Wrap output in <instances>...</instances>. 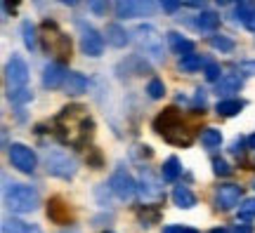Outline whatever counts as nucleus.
<instances>
[{
  "label": "nucleus",
  "mask_w": 255,
  "mask_h": 233,
  "mask_svg": "<svg viewBox=\"0 0 255 233\" xmlns=\"http://www.w3.org/2000/svg\"><path fill=\"white\" fill-rule=\"evenodd\" d=\"M154 130L158 137H163V142L173 144V146H180V149H187L194 144L196 135H194V127L187 123V118L182 116V111H177L175 106L161 111L158 116L154 118Z\"/></svg>",
  "instance_id": "obj_1"
},
{
  "label": "nucleus",
  "mask_w": 255,
  "mask_h": 233,
  "mask_svg": "<svg viewBox=\"0 0 255 233\" xmlns=\"http://www.w3.org/2000/svg\"><path fill=\"white\" fill-rule=\"evenodd\" d=\"M5 205L14 215L36 212L38 205H40V193L28 184H9L5 188Z\"/></svg>",
  "instance_id": "obj_2"
},
{
  "label": "nucleus",
  "mask_w": 255,
  "mask_h": 233,
  "mask_svg": "<svg viewBox=\"0 0 255 233\" xmlns=\"http://www.w3.org/2000/svg\"><path fill=\"white\" fill-rule=\"evenodd\" d=\"M132 36H135V43H137V47H139V52H144V57L154 59V62H163L165 59L163 36H161L151 24H139Z\"/></svg>",
  "instance_id": "obj_3"
},
{
  "label": "nucleus",
  "mask_w": 255,
  "mask_h": 233,
  "mask_svg": "<svg viewBox=\"0 0 255 233\" xmlns=\"http://www.w3.org/2000/svg\"><path fill=\"white\" fill-rule=\"evenodd\" d=\"M43 40H45V50L47 52L57 54L59 59H69L71 57V38L66 36L64 31H59L55 21L45 19L43 21Z\"/></svg>",
  "instance_id": "obj_4"
},
{
  "label": "nucleus",
  "mask_w": 255,
  "mask_h": 233,
  "mask_svg": "<svg viewBox=\"0 0 255 233\" xmlns=\"http://www.w3.org/2000/svg\"><path fill=\"white\" fill-rule=\"evenodd\" d=\"M45 170L47 174H52V177H57V179H64L69 181L76 177V172H78V165H76V160H73L69 153L64 151H47L45 153Z\"/></svg>",
  "instance_id": "obj_5"
},
{
  "label": "nucleus",
  "mask_w": 255,
  "mask_h": 233,
  "mask_svg": "<svg viewBox=\"0 0 255 233\" xmlns=\"http://www.w3.org/2000/svg\"><path fill=\"white\" fill-rule=\"evenodd\" d=\"M76 28L81 33V52L85 57H102L104 54V47H107V40H104V33H100L97 28L78 19L76 21Z\"/></svg>",
  "instance_id": "obj_6"
},
{
  "label": "nucleus",
  "mask_w": 255,
  "mask_h": 233,
  "mask_svg": "<svg viewBox=\"0 0 255 233\" xmlns=\"http://www.w3.org/2000/svg\"><path fill=\"white\" fill-rule=\"evenodd\" d=\"M9 165L19 170L21 174H33L38 167V155L33 149H28L26 144H9L7 146Z\"/></svg>",
  "instance_id": "obj_7"
},
{
  "label": "nucleus",
  "mask_w": 255,
  "mask_h": 233,
  "mask_svg": "<svg viewBox=\"0 0 255 233\" xmlns=\"http://www.w3.org/2000/svg\"><path fill=\"white\" fill-rule=\"evenodd\" d=\"M246 198H244V186H239V184H220L215 188V193H213V205L218 212H229V210H234L244 203Z\"/></svg>",
  "instance_id": "obj_8"
},
{
  "label": "nucleus",
  "mask_w": 255,
  "mask_h": 233,
  "mask_svg": "<svg viewBox=\"0 0 255 233\" xmlns=\"http://www.w3.org/2000/svg\"><path fill=\"white\" fill-rule=\"evenodd\" d=\"M28 64L19 57V54H12L9 62L5 64V85H7V92L14 90H24L28 82Z\"/></svg>",
  "instance_id": "obj_9"
},
{
  "label": "nucleus",
  "mask_w": 255,
  "mask_h": 233,
  "mask_svg": "<svg viewBox=\"0 0 255 233\" xmlns=\"http://www.w3.org/2000/svg\"><path fill=\"white\" fill-rule=\"evenodd\" d=\"M107 186H109L111 193L116 198H121V200H130V198L137 193V181L132 179V174L128 170H123V167H119V170L111 174Z\"/></svg>",
  "instance_id": "obj_10"
},
{
  "label": "nucleus",
  "mask_w": 255,
  "mask_h": 233,
  "mask_svg": "<svg viewBox=\"0 0 255 233\" xmlns=\"http://www.w3.org/2000/svg\"><path fill=\"white\" fill-rule=\"evenodd\" d=\"M154 2H144V0H119L114 5V12L119 19H137V17H149L154 12Z\"/></svg>",
  "instance_id": "obj_11"
},
{
  "label": "nucleus",
  "mask_w": 255,
  "mask_h": 233,
  "mask_svg": "<svg viewBox=\"0 0 255 233\" xmlns=\"http://www.w3.org/2000/svg\"><path fill=\"white\" fill-rule=\"evenodd\" d=\"M47 219H50L52 224H59V226L73 224L71 207H69V203H66L62 196H52L47 200Z\"/></svg>",
  "instance_id": "obj_12"
},
{
  "label": "nucleus",
  "mask_w": 255,
  "mask_h": 233,
  "mask_svg": "<svg viewBox=\"0 0 255 233\" xmlns=\"http://www.w3.org/2000/svg\"><path fill=\"white\" fill-rule=\"evenodd\" d=\"M137 193L144 198V200H161L163 198V188L161 181L154 177V172L149 167H142V177L137 181Z\"/></svg>",
  "instance_id": "obj_13"
},
{
  "label": "nucleus",
  "mask_w": 255,
  "mask_h": 233,
  "mask_svg": "<svg viewBox=\"0 0 255 233\" xmlns=\"http://www.w3.org/2000/svg\"><path fill=\"white\" fill-rule=\"evenodd\" d=\"M66 76H69V71H66V66L62 62H50L43 69V80L40 82H43L45 90H57L66 82Z\"/></svg>",
  "instance_id": "obj_14"
},
{
  "label": "nucleus",
  "mask_w": 255,
  "mask_h": 233,
  "mask_svg": "<svg viewBox=\"0 0 255 233\" xmlns=\"http://www.w3.org/2000/svg\"><path fill=\"white\" fill-rule=\"evenodd\" d=\"M165 38H168V45H170V50H173L175 54H180V59H184V57L194 54V50H196L194 40L184 38L182 33H177V31H168V33H165Z\"/></svg>",
  "instance_id": "obj_15"
},
{
  "label": "nucleus",
  "mask_w": 255,
  "mask_h": 233,
  "mask_svg": "<svg viewBox=\"0 0 255 233\" xmlns=\"http://www.w3.org/2000/svg\"><path fill=\"white\" fill-rule=\"evenodd\" d=\"M104 40H107V45L111 47H126L130 43V33H128L126 28L121 26V24H107L104 28Z\"/></svg>",
  "instance_id": "obj_16"
},
{
  "label": "nucleus",
  "mask_w": 255,
  "mask_h": 233,
  "mask_svg": "<svg viewBox=\"0 0 255 233\" xmlns=\"http://www.w3.org/2000/svg\"><path fill=\"white\" fill-rule=\"evenodd\" d=\"M241 87H244V78H241L239 73H227V76H222V80L215 85V92L222 94V97L232 99V94H234V92H241Z\"/></svg>",
  "instance_id": "obj_17"
},
{
  "label": "nucleus",
  "mask_w": 255,
  "mask_h": 233,
  "mask_svg": "<svg viewBox=\"0 0 255 233\" xmlns=\"http://www.w3.org/2000/svg\"><path fill=\"white\" fill-rule=\"evenodd\" d=\"M248 101H244V99H237V97H232V99H220L218 104H215V113H218L220 118H234L239 116L244 108H246Z\"/></svg>",
  "instance_id": "obj_18"
},
{
  "label": "nucleus",
  "mask_w": 255,
  "mask_h": 233,
  "mask_svg": "<svg viewBox=\"0 0 255 233\" xmlns=\"http://www.w3.org/2000/svg\"><path fill=\"white\" fill-rule=\"evenodd\" d=\"M170 196H173V203L180 207V210H191V207H196V203H199L196 196H194V191H191L189 186H184V184H177Z\"/></svg>",
  "instance_id": "obj_19"
},
{
  "label": "nucleus",
  "mask_w": 255,
  "mask_h": 233,
  "mask_svg": "<svg viewBox=\"0 0 255 233\" xmlns=\"http://www.w3.org/2000/svg\"><path fill=\"white\" fill-rule=\"evenodd\" d=\"M191 24H194V28H199V31L215 33V31L220 28V14H218V12H210V9H206V12H199V14H196V19H194Z\"/></svg>",
  "instance_id": "obj_20"
},
{
  "label": "nucleus",
  "mask_w": 255,
  "mask_h": 233,
  "mask_svg": "<svg viewBox=\"0 0 255 233\" xmlns=\"http://www.w3.org/2000/svg\"><path fill=\"white\" fill-rule=\"evenodd\" d=\"M64 92L71 94V97H78V94H83V92H88V78H85L83 73L69 71L66 82H64Z\"/></svg>",
  "instance_id": "obj_21"
},
{
  "label": "nucleus",
  "mask_w": 255,
  "mask_h": 233,
  "mask_svg": "<svg viewBox=\"0 0 255 233\" xmlns=\"http://www.w3.org/2000/svg\"><path fill=\"white\" fill-rule=\"evenodd\" d=\"M234 19L241 21L248 31H255V5H251V2H239V5H234Z\"/></svg>",
  "instance_id": "obj_22"
},
{
  "label": "nucleus",
  "mask_w": 255,
  "mask_h": 233,
  "mask_svg": "<svg viewBox=\"0 0 255 233\" xmlns=\"http://www.w3.org/2000/svg\"><path fill=\"white\" fill-rule=\"evenodd\" d=\"M180 174H182V162L177 155H170V158H165L163 167H161V179L168 181V184H173V181L180 179Z\"/></svg>",
  "instance_id": "obj_23"
},
{
  "label": "nucleus",
  "mask_w": 255,
  "mask_h": 233,
  "mask_svg": "<svg viewBox=\"0 0 255 233\" xmlns=\"http://www.w3.org/2000/svg\"><path fill=\"white\" fill-rule=\"evenodd\" d=\"M2 233H43V229L36 224H28V222H21L17 217H12V219H5V222H2Z\"/></svg>",
  "instance_id": "obj_24"
},
{
  "label": "nucleus",
  "mask_w": 255,
  "mask_h": 233,
  "mask_svg": "<svg viewBox=\"0 0 255 233\" xmlns=\"http://www.w3.org/2000/svg\"><path fill=\"white\" fill-rule=\"evenodd\" d=\"M38 31H36V24L33 21H21V40H24V45H26V50H31V52H36L38 50Z\"/></svg>",
  "instance_id": "obj_25"
},
{
  "label": "nucleus",
  "mask_w": 255,
  "mask_h": 233,
  "mask_svg": "<svg viewBox=\"0 0 255 233\" xmlns=\"http://www.w3.org/2000/svg\"><path fill=\"white\" fill-rule=\"evenodd\" d=\"M208 45L213 47V50H218V52H234V47H237V43L232 40L229 36H222V33H213V36H208Z\"/></svg>",
  "instance_id": "obj_26"
},
{
  "label": "nucleus",
  "mask_w": 255,
  "mask_h": 233,
  "mask_svg": "<svg viewBox=\"0 0 255 233\" xmlns=\"http://www.w3.org/2000/svg\"><path fill=\"white\" fill-rule=\"evenodd\" d=\"M137 217H139V222H142V226H154L158 224V219H161V210L156 205H144V207H139L137 210Z\"/></svg>",
  "instance_id": "obj_27"
},
{
  "label": "nucleus",
  "mask_w": 255,
  "mask_h": 233,
  "mask_svg": "<svg viewBox=\"0 0 255 233\" xmlns=\"http://www.w3.org/2000/svg\"><path fill=\"white\" fill-rule=\"evenodd\" d=\"M201 66L206 69V66H208V62H206L201 54H196V52L189 54V57H184V59H180V69H182L184 73H196Z\"/></svg>",
  "instance_id": "obj_28"
},
{
  "label": "nucleus",
  "mask_w": 255,
  "mask_h": 233,
  "mask_svg": "<svg viewBox=\"0 0 255 233\" xmlns=\"http://www.w3.org/2000/svg\"><path fill=\"white\" fill-rule=\"evenodd\" d=\"M237 219L241 224H251V222H253L255 219V198H246V200L239 205Z\"/></svg>",
  "instance_id": "obj_29"
},
{
  "label": "nucleus",
  "mask_w": 255,
  "mask_h": 233,
  "mask_svg": "<svg viewBox=\"0 0 255 233\" xmlns=\"http://www.w3.org/2000/svg\"><path fill=\"white\" fill-rule=\"evenodd\" d=\"M199 137H201V144H203L206 149H218L220 144H222V132L215 130V127H206Z\"/></svg>",
  "instance_id": "obj_30"
},
{
  "label": "nucleus",
  "mask_w": 255,
  "mask_h": 233,
  "mask_svg": "<svg viewBox=\"0 0 255 233\" xmlns=\"http://www.w3.org/2000/svg\"><path fill=\"white\" fill-rule=\"evenodd\" d=\"M146 94H149V99H163L165 82L161 78H151V80L146 82Z\"/></svg>",
  "instance_id": "obj_31"
},
{
  "label": "nucleus",
  "mask_w": 255,
  "mask_h": 233,
  "mask_svg": "<svg viewBox=\"0 0 255 233\" xmlns=\"http://www.w3.org/2000/svg\"><path fill=\"white\" fill-rule=\"evenodd\" d=\"M7 99L14 104V106H24V104H28V101L33 99V92L28 90V87H24V90H14V92H7Z\"/></svg>",
  "instance_id": "obj_32"
},
{
  "label": "nucleus",
  "mask_w": 255,
  "mask_h": 233,
  "mask_svg": "<svg viewBox=\"0 0 255 233\" xmlns=\"http://www.w3.org/2000/svg\"><path fill=\"white\" fill-rule=\"evenodd\" d=\"M246 151H248V137H237V139L232 142V146H229V153L237 155L239 160H244Z\"/></svg>",
  "instance_id": "obj_33"
},
{
  "label": "nucleus",
  "mask_w": 255,
  "mask_h": 233,
  "mask_svg": "<svg viewBox=\"0 0 255 233\" xmlns=\"http://www.w3.org/2000/svg\"><path fill=\"white\" fill-rule=\"evenodd\" d=\"M203 76H206V80L208 82H215L218 85L220 80H222V69H220L218 62H208V66L203 69Z\"/></svg>",
  "instance_id": "obj_34"
},
{
  "label": "nucleus",
  "mask_w": 255,
  "mask_h": 233,
  "mask_svg": "<svg viewBox=\"0 0 255 233\" xmlns=\"http://www.w3.org/2000/svg\"><path fill=\"white\" fill-rule=\"evenodd\" d=\"M213 172L218 174V177H229L232 174V167H229V162L225 160V158H213Z\"/></svg>",
  "instance_id": "obj_35"
},
{
  "label": "nucleus",
  "mask_w": 255,
  "mask_h": 233,
  "mask_svg": "<svg viewBox=\"0 0 255 233\" xmlns=\"http://www.w3.org/2000/svg\"><path fill=\"white\" fill-rule=\"evenodd\" d=\"M102 153H100V149H88V165L90 167H95V170H100L102 167Z\"/></svg>",
  "instance_id": "obj_36"
},
{
  "label": "nucleus",
  "mask_w": 255,
  "mask_h": 233,
  "mask_svg": "<svg viewBox=\"0 0 255 233\" xmlns=\"http://www.w3.org/2000/svg\"><path fill=\"white\" fill-rule=\"evenodd\" d=\"M182 5H184V2H175V0H163V2H161V9H163V12H168V14H175V12L182 7Z\"/></svg>",
  "instance_id": "obj_37"
},
{
  "label": "nucleus",
  "mask_w": 255,
  "mask_h": 233,
  "mask_svg": "<svg viewBox=\"0 0 255 233\" xmlns=\"http://www.w3.org/2000/svg\"><path fill=\"white\" fill-rule=\"evenodd\" d=\"M88 7L97 14V17H102V14H107V9H109V5L107 2H88Z\"/></svg>",
  "instance_id": "obj_38"
},
{
  "label": "nucleus",
  "mask_w": 255,
  "mask_h": 233,
  "mask_svg": "<svg viewBox=\"0 0 255 233\" xmlns=\"http://www.w3.org/2000/svg\"><path fill=\"white\" fill-rule=\"evenodd\" d=\"M241 69H244V71H248V76H251V73H255V59H251V62H241Z\"/></svg>",
  "instance_id": "obj_39"
},
{
  "label": "nucleus",
  "mask_w": 255,
  "mask_h": 233,
  "mask_svg": "<svg viewBox=\"0 0 255 233\" xmlns=\"http://www.w3.org/2000/svg\"><path fill=\"white\" fill-rule=\"evenodd\" d=\"M184 7H191V9H201V12H206V2H184Z\"/></svg>",
  "instance_id": "obj_40"
},
{
  "label": "nucleus",
  "mask_w": 255,
  "mask_h": 233,
  "mask_svg": "<svg viewBox=\"0 0 255 233\" xmlns=\"http://www.w3.org/2000/svg\"><path fill=\"white\" fill-rule=\"evenodd\" d=\"M248 149H253L255 151V132L253 135H248Z\"/></svg>",
  "instance_id": "obj_41"
},
{
  "label": "nucleus",
  "mask_w": 255,
  "mask_h": 233,
  "mask_svg": "<svg viewBox=\"0 0 255 233\" xmlns=\"http://www.w3.org/2000/svg\"><path fill=\"white\" fill-rule=\"evenodd\" d=\"M180 233H199V231L191 229V226H180Z\"/></svg>",
  "instance_id": "obj_42"
},
{
  "label": "nucleus",
  "mask_w": 255,
  "mask_h": 233,
  "mask_svg": "<svg viewBox=\"0 0 255 233\" xmlns=\"http://www.w3.org/2000/svg\"><path fill=\"white\" fill-rule=\"evenodd\" d=\"M210 233H232V231H229V229H225V226H220V229H213Z\"/></svg>",
  "instance_id": "obj_43"
},
{
  "label": "nucleus",
  "mask_w": 255,
  "mask_h": 233,
  "mask_svg": "<svg viewBox=\"0 0 255 233\" xmlns=\"http://www.w3.org/2000/svg\"><path fill=\"white\" fill-rule=\"evenodd\" d=\"M253 186H255V184H253Z\"/></svg>",
  "instance_id": "obj_44"
},
{
  "label": "nucleus",
  "mask_w": 255,
  "mask_h": 233,
  "mask_svg": "<svg viewBox=\"0 0 255 233\" xmlns=\"http://www.w3.org/2000/svg\"><path fill=\"white\" fill-rule=\"evenodd\" d=\"M71 233H73V231H71Z\"/></svg>",
  "instance_id": "obj_45"
}]
</instances>
